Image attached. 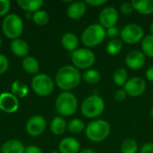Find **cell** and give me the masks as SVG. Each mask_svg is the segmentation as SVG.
<instances>
[{"instance_id":"cell-1","label":"cell","mask_w":153,"mask_h":153,"mask_svg":"<svg viewBox=\"0 0 153 153\" xmlns=\"http://www.w3.org/2000/svg\"><path fill=\"white\" fill-rule=\"evenodd\" d=\"M81 81L82 74L80 71L71 65L60 67L55 76V83L63 91H70L77 88Z\"/></svg>"},{"instance_id":"cell-2","label":"cell","mask_w":153,"mask_h":153,"mask_svg":"<svg viewBox=\"0 0 153 153\" xmlns=\"http://www.w3.org/2000/svg\"><path fill=\"white\" fill-rule=\"evenodd\" d=\"M84 133L87 139L91 142L101 143L109 136L111 126L107 120L94 119L86 126Z\"/></svg>"},{"instance_id":"cell-3","label":"cell","mask_w":153,"mask_h":153,"mask_svg":"<svg viewBox=\"0 0 153 153\" xmlns=\"http://www.w3.org/2000/svg\"><path fill=\"white\" fill-rule=\"evenodd\" d=\"M55 108L61 117H71L78 108V100L71 91H63L56 99Z\"/></svg>"},{"instance_id":"cell-4","label":"cell","mask_w":153,"mask_h":153,"mask_svg":"<svg viewBox=\"0 0 153 153\" xmlns=\"http://www.w3.org/2000/svg\"><path fill=\"white\" fill-rule=\"evenodd\" d=\"M106 108L104 99L97 94L88 96L82 103V114L89 119H97L102 115Z\"/></svg>"},{"instance_id":"cell-5","label":"cell","mask_w":153,"mask_h":153,"mask_svg":"<svg viewBox=\"0 0 153 153\" xmlns=\"http://www.w3.org/2000/svg\"><path fill=\"white\" fill-rule=\"evenodd\" d=\"M106 38V29L100 23H92L83 30L81 40L85 48H91L100 45Z\"/></svg>"},{"instance_id":"cell-6","label":"cell","mask_w":153,"mask_h":153,"mask_svg":"<svg viewBox=\"0 0 153 153\" xmlns=\"http://www.w3.org/2000/svg\"><path fill=\"white\" fill-rule=\"evenodd\" d=\"M2 30L4 35L12 40L19 39L23 31L22 18L16 13L7 14L2 22Z\"/></svg>"},{"instance_id":"cell-7","label":"cell","mask_w":153,"mask_h":153,"mask_svg":"<svg viewBox=\"0 0 153 153\" xmlns=\"http://www.w3.org/2000/svg\"><path fill=\"white\" fill-rule=\"evenodd\" d=\"M71 60L73 65L78 70H88L92 67L95 64L96 56L95 54L91 48H80L74 50L72 53Z\"/></svg>"},{"instance_id":"cell-8","label":"cell","mask_w":153,"mask_h":153,"mask_svg":"<svg viewBox=\"0 0 153 153\" xmlns=\"http://www.w3.org/2000/svg\"><path fill=\"white\" fill-rule=\"evenodd\" d=\"M30 86L32 91L38 96L47 97L53 92L55 82L49 75L46 74H38L32 78Z\"/></svg>"},{"instance_id":"cell-9","label":"cell","mask_w":153,"mask_h":153,"mask_svg":"<svg viewBox=\"0 0 153 153\" xmlns=\"http://www.w3.org/2000/svg\"><path fill=\"white\" fill-rule=\"evenodd\" d=\"M143 28L137 23H129L125 25L120 30V38L123 43L134 45L142 41L144 37Z\"/></svg>"},{"instance_id":"cell-10","label":"cell","mask_w":153,"mask_h":153,"mask_svg":"<svg viewBox=\"0 0 153 153\" xmlns=\"http://www.w3.org/2000/svg\"><path fill=\"white\" fill-rule=\"evenodd\" d=\"M47 128V121L40 115L30 117L25 125V130L30 136L38 137L41 135Z\"/></svg>"},{"instance_id":"cell-11","label":"cell","mask_w":153,"mask_h":153,"mask_svg":"<svg viewBox=\"0 0 153 153\" xmlns=\"http://www.w3.org/2000/svg\"><path fill=\"white\" fill-rule=\"evenodd\" d=\"M123 89L128 96L136 98L144 93L146 90V82L140 76H134L128 79Z\"/></svg>"},{"instance_id":"cell-12","label":"cell","mask_w":153,"mask_h":153,"mask_svg":"<svg viewBox=\"0 0 153 153\" xmlns=\"http://www.w3.org/2000/svg\"><path fill=\"white\" fill-rule=\"evenodd\" d=\"M118 19V11L114 6H108L103 8L99 14V23L105 29L116 26Z\"/></svg>"},{"instance_id":"cell-13","label":"cell","mask_w":153,"mask_h":153,"mask_svg":"<svg viewBox=\"0 0 153 153\" xmlns=\"http://www.w3.org/2000/svg\"><path fill=\"white\" fill-rule=\"evenodd\" d=\"M19 106H20L19 100L11 92H2L0 94L1 111L7 114H13L18 110Z\"/></svg>"},{"instance_id":"cell-14","label":"cell","mask_w":153,"mask_h":153,"mask_svg":"<svg viewBox=\"0 0 153 153\" xmlns=\"http://www.w3.org/2000/svg\"><path fill=\"white\" fill-rule=\"evenodd\" d=\"M125 62L129 69L138 70L144 66L146 63V56L141 50H132L126 56Z\"/></svg>"},{"instance_id":"cell-15","label":"cell","mask_w":153,"mask_h":153,"mask_svg":"<svg viewBox=\"0 0 153 153\" xmlns=\"http://www.w3.org/2000/svg\"><path fill=\"white\" fill-rule=\"evenodd\" d=\"M86 10L87 4L84 1H74L67 6L66 14L72 20H78L85 14Z\"/></svg>"},{"instance_id":"cell-16","label":"cell","mask_w":153,"mask_h":153,"mask_svg":"<svg viewBox=\"0 0 153 153\" xmlns=\"http://www.w3.org/2000/svg\"><path fill=\"white\" fill-rule=\"evenodd\" d=\"M60 153H79L81 152L80 142L74 137H65L58 144Z\"/></svg>"},{"instance_id":"cell-17","label":"cell","mask_w":153,"mask_h":153,"mask_svg":"<svg viewBox=\"0 0 153 153\" xmlns=\"http://www.w3.org/2000/svg\"><path fill=\"white\" fill-rule=\"evenodd\" d=\"M10 49L12 53L18 56V57H26L28 56L30 47L27 41L22 39H16L11 41L10 43Z\"/></svg>"},{"instance_id":"cell-18","label":"cell","mask_w":153,"mask_h":153,"mask_svg":"<svg viewBox=\"0 0 153 153\" xmlns=\"http://www.w3.org/2000/svg\"><path fill=\"white\" fill-rule=\"evenodd\" d=\"M61 45L66 51L73 53L78 48L79 39L76 34L73 32H66L61 38Z\"/></svg>"},{"instance_id":"cell-19","label":"cell","mask_w":153,"mask_h":153,"mask_svg":"<svg viewBox=\"0 0 153 153\" xmlns=\"http://www.w3.org/2000/svg\"><path fill=\"white\" fill-rule=\"evenodd\" d=\"M25 148L23 143L15 139L8 140L1 146V153H24Z\"/></svg>"},{"instance_id":"cell-20","label":"cell","mask_w":153,"mask_h":153,"mask_svg":"<svg viewBox=\"0 0 153 153\" xmlns=\"http://www.w3.org/2000/svg\"><path fill=\"white\" fill-rule=\"evenodd\" d=\"M134 9L141 14L150 15L153 13V0H133Z\"/></svg>"},{"instance_id":"cell-21","label":"cell","mask_w":153,"mask_h":153,"mask_svg":"<svg viewBox=\"0 0 153 153\" xmlns=\"http://www.w3.org/2000/svg\"><path fill=\"white\" fill-rule=\"evenodd\" d=\"M49 128L51 133L55 135H62L67 129V123L63 117L58 116L51 120Z\"/></svg>"},{"instance_id":"cell-22","label":"cell","mask_w":153,"mask_h":153,"mask_svg":"<svg viewBox=\"0 0 153 153\" xmlns=\"http://www.w3.org/2000/svg\"><path fill=\"white\" fill-rule=\"evenodd\" d=\"M17 4L26 13H34L35 12L40 10V8L44 4V1L43 0H18Z\"/></svg>"},{"instance_id":"cell-23","label":"cell","mask_w":153,"mask_h":153,"mask_svg":"<svg viewBox=\"0 0 153 153\" xmlns=\"http://www.w3.org/2000/svg\"><path fill=\"white\" fill-rule=\"evenodd\" d=\"M22 69L29 74H38L39 72V61L30 56H28L22 59Z\"/></svg>"},{"instance_id":"cell-24","label":"cell","mask_w":153,"mask_h":153,"mask_svg":"<svg viewBox=\"0 0 153 153\" xmlns=\"http://www.w3.org/2000/svg\"><path fill=\"white\" fill-rule=\"evenodd\" d=\"M11 93L17 99H23L29 94V87L22 82L14 81L11 84Z\"/></svg>"},{"instance_id":"cell-25","label":"cell","mask_w":153,"mask_h":153,"mask_svg":"<svg viewBox=\"0 0 153 153\" xmlns=\"http://www.w3.org/2000/svg\"><path fill=\"white\" fill-rule=\"evenodd\" d=\"M82 79L89 84H96L98 83L101 79V74L97 69H88L83 72L82 74Z\"/></svg>"},{"instance_id":"cell-26","label":"cell","mask_w":153,"mask_h":153,"mask_svg":"<svg viewBox=\"0 0 153 153\" xmlns=\"http://www.w3.org/2000/svg\"><path fill=\"white\" fill-rule=\"evenodd\" d=\"M141 48L146 56L153 58V35L150 33L143 37L141 41Z\"/></svg>"},{"instance_id":"cell-27","label":"cell","mask_w":153,"mask_h":153,"mask_svg":"<svg viewBox=\"0 0 153 153\" xmlns=\"http://www.w3.org/2000/svg\"><path fill=\"white\" fill-rule=\"evenodd\" d=\"M128 79H129L128 73L125 68L119 67L115 70V72L113 74V81L117 86L124 87L125 84L126 83V82L128 81Z\"/></svg>"},{"instance_id":"cell-28","label":"cell","mask_w":153,"mask_h":153,"mask_svg":"<svg viewBox=\"0 0 153 153\" xmlns=\"http://www.w3.org/2000/svg\"><path fill=\"white\" fill-rule=\"evenodd\" d=\"M86 125L80 118H73L67 124V130L74 134H81L85 131Z\"/></svg>"},{"instance_id":"cell-29","label":"cell","mask_w":153,"mask_h":153,"mask_svg":"<svg viewBox=\"0 0 153 153\" xmlns=\"http://www.w3.org/2000/svg\"><path fill=\"white\" fill-rule=\"evenodd\" d=\"M123 41L119 39H111L106 46V51L109 56H117L123 49Z\"/></svg>"},{"instance_id":"cell-30","label":"cell","mask_w":153,"mask_h":153,"mask_svg":"<svg viewBox=\"0 0 153 153\" xmlns=\"http://www.w3.org/2000/svg\"><path fill=\"white\" fill-rule=\"evenodd\" d=\"M121 153H137L138 152V143L136 140L133 138L126 139L120 147Z\"/></svg>"},{"instance_id":"cell-31","label":"cell","mask_w":153,"mask_h":153,"mask_svg":"<svg viewBox=\"0 0 153 153\" xmlns=\"http://www.w3.org/2000/svg\"><path fill=\"white\" fill-rule=\"evenodd\" d=\"M32 21L37 25H46L49 22V14L44 10H39L32 14Z\"/></svg>"},{"instance_id":"cell-32","label":"cell","mask_w":153,"mask_h":153,"mask_svg":"<svg viewBox=\"0 0 153 153\" xmlns=\"http://www.w3.org/2000/svg\"><path fill=\"white\" fill-rule=\"evenodd\" d=\"M120 30H119V28L117 25L110 27L108 29H106V36L110 40L111 39H117L118 38V36H120Z\"/></svg>"},{"instance_id":"cell-33","label":"cell","mask_w":153,"mask_h":153,"mask_svg":"<svg viewBox=\"0 0 153 153\" xmlns=\"http://www.w3.org/2000/svg\"><path fill=\"white\" fill-rule=\"evenodd\" d=\"M9 68V60L4 54H0V75L5 74Z\"/></svg>"},{"instance_id":"cell-34","label":"cell","mask_w":153,"mask_h":153,"mask_svg":"<svg viewBox=\"0 0 153 153\" xmlns=\"http://www.w3.org/2000/svg\"><path fill=\"white\" fill-rule=\"evenodd\" d=\"M11 8L10 0H0V16H6Z\"/></svg>"},{"instance_id":"cell-35","label":"cell","mask_w":153,"mask_h":153,"mask_svg":"<svg viewBox=\"0 0 153 153\" xmlns=\"http://www.w3.org/2000/svg\"><path fill=\"white\" fill-rule=\"evenodd\" d=\"M134 6L131 2H124L120 5V12L123 14H130L134 11Z\"/></svg>"},{"instance_id":"cell-36","label":"cell","mask_w":153,"mask_h":153,"mask_svg":"<svg viewBox=\"0 0 153 153\" xmlns=\"http://www.w3.org/2000/svg\"><path fill=\"white\" fill-rule=\"evenodd\" d=\"M126 96H127V94L124 89H119V90L116 91L114 93V99L117 102H123L126 99Z\"/></svg>"},{"instance_id":"cell-37","label":"cell","mask_w":153,"mask_h":153,"mask_svg":"<svg viewBox=\"0 0 153 153\" xmlns=\"http://www.w3.org/2000/svg\"><path fill=\"white\" fill-rule=\"evenodd\" d=\"M140 153H153V143H145L140 149Z\"/></svg>"},{"instance_id":"cell-38","label":"cell","mask_w":153,"mask_h":153,"mask_svg":"<svg viewBox=\"0 0 153 153\" xmlns=\"http://www.w3.org/2000/svg\"><path fill=\"white\" fill-rule=\"evenodd\" d=\"M84 2L86 3V4H89V5L94 6V7L101 6L108 3L107 0H85Z\"/></svg>"},{"instance_id":"cell-39","label":"cell","mask_w":153,"mask_h":153,"mask_svg":"<svg viewBox=\"0 0 153 153\" xmlns=\"http://www.w3.org/2000/svg\"><path fill=\"white\" fill-rule=\"evenodd\" d=\"M24 153H43L42 150L36 145H30L25 148Z\"/></svg>"},{"instance_id":"cell-40","label":"cell","mask_w":153,"mask_h":153,"mask_svg":"<svg viewBox=\"0 0 153 153\" xmlns=\"http://www.w3.org/2000/svg\"><path fill=\"white\" fill-rule=\"evenodd\" d=\"M145 76H146V79H147L148 81L153 82V65H151V66L146 70Z\"/></svg>"},{"instance_id":"cell-41","label":"cell","mask_w":153,"mask_h":153,"mask_svg":"<svg viewBox=\"0 0 153 153\" xmlns=\"http://www.w3.org/2000/svg\"><path fill=\"white\" fill-rule=\"evenodd\" d=\"M79 153H98L96 152L94 150H92V149H83V150H82L81 152Z\"/></svg>"},{"instance_id":"cell-42","label":"cell","mask_w":153,"mask_h":153,"mask_svg":"<svg viewBox=\"0 0 153 153\" xmlns=\"http://www.w3.org/2000/svg\"><path fill=\"white\" fill-rule=\"evenodd\" d=\"M150 32H151L152 35H153V21L152 22L151 25H150Z\"/></svg>"},{"instance_id":"cell-43","label":"cell","mask_w":153,"mask_h":153,"mask_svg":"<svg viewBox=\"0 0 153 153\" xmlns=\"http://www.w3.org/2000/svg\"><path fill=\"white\" fill-rule=\"evenodd\" d=\"M151 117H152V118L153 119V105L152 107V109H151Z\"/></svg>"},{"instance_id":"cell-44","label":"cell","mask_w":153,"mask_h":153,"mask_svg":"<svg viewBox=\"0 0 153 153\" xmlns=\"http://www.w3.org/2000/svg\"><path fill=\"white\" fill-rule=\"evenodd\" d=\"M1 46H2V39L0 37V48H1Z\"/></svg>"},{"instance_id":"cell-45","label":"cell","mask_w":153,"mask_h":153,"mask_svg":"<svg viewBox=\"0 0 153 153\" xmlns=\"http://www.w3.org/2000/svg\"><path fill=\"white\" fill-rule=\"evenodd\" d=\"M50 153H60L59 152H50Z\"/></svg>"},{"instance_id":"cell-46","label":"cell","mask_w":153,"mask_h":153,"mask_svg":"<svg viewBox=\"0 0 153 153\" xmlns=\"http://www.w3.org/2000/svg\"><path fill=\"white\" fill-rule=\"evenodd\" d=\"M0 153H1V146H0Z\"/></svg>"},{"instance_id":"cell-47","label":"cell","mask_w":153,"mask_h":153,"mask_svg":"<svg viewBox=\"0 0 153 153\" xmlns=\"http://www.w3.org/2000/svg\"><path fill=\"white\" fill-rule=\"evenodd\" d=\"M152 98H153V92H152Z\"/></svg>"}]
</instances>
